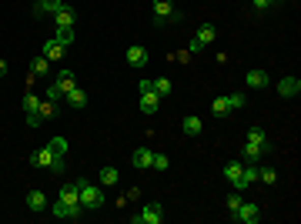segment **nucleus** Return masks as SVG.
Listing matches in <instances>:
<instances>
[{
    "label": "nucleus",
    "mask_w": 301,
    "mask_h": 224,
    "mask_svg": "<svg viewBox=\"0 0 301 224\" xmlns=\"http://www.w3.org/2000/svg\"><path fill=\"white\" fill-rule=\"evenodd\" d=\"M271 4H278V0H254V7H258V10H268Z\"/></svg>",
    "instance_id": "obj_40"
},
{
    "label": "nucleus",
    "mask_w": 301,
    "mask_h": 224,
    "mask_svg": "<svg viewBox=\"0 0 301 224\" xmlns=\"http://www.w3.org/2000/svg\"><path fill=\"white\" fill-rule=\"evenodd\" d=\"M74 20H77V10L67 4L64 10H57L54 14V27H74Z\"/></svg>",
    "instance_id": "obj_9"
},
{
    "label": "nucleus",
    "mask_w": 301,
    "mask_h": 224,
    "mask_svg": "<svg viewBox=\"0 0 301 224\" xmlns=\"http://www.w3.org/2000/svg\"><path fill=\"white\" fill-rule=\"evenodd\" d=\"M47 101H57V104L64 101V90L57 87V84H50V87H47Z\"/></svg>",
    "instance_id": "obj_35"
},
{
    "label": "nucleus",
    "mask_w": 301,
    "mask_h": 224,
    "mask_svg": "<svg viewBox=\"0 0 301 224\" xmlns=\"http://www.w3.org/2000/svg\"><path fill=\"white\" fill-rule=\"evenodd\" d=\"M4 74H7V64H4V60H0V77H4Z\"/></svg>",
    "instance_id": "obj_42"
},
{
    "label": "nucleus",
    "mask_w": 301,
    "mask_h": 224,
    "mask_svg": "<svg viewBox=\"0 0 301 224\" xmlns=\"http://www.w3.org/2000/svg\"><path fill=\"white\" fill-rule=\"evenodd\" d=\"M167 20H181V14L174 10V0H154V24L164 27Z\"/></svg>",
    "instance_id": "obj_2"
},
{
    "label": "nucleus",
    "mask_w": 301,
    "mask_h": 224,
    "mask_svg": "<svg viewBox=\"0 0 301 224\" xmlns=\"http://www.w3.org/2000/svg\"><path fill=\"white\" fill-rule=\"evenodd\" d=\"M150 168H154V171H167V168H171V161H167L164 154H154V157H150Z\"/></svg>",
    "instance_id": "obj_30"
},
{
    "label": "nucleus",
    "mask_w": 301,
    "mask_h": 224,
    "mask_svg": "<svg viewBox=\"0 0 301 224\" xmlns=\"http://www.w3.org/2000/svg\"><path fill=\"white\" fill-rule=\"evenodd\" d=\"M201 131H204L201 117H184V134H201Z\"/></svg>",
    "instance_id": "obj_24"
},
{
    "label": "nucleus",
    "mask_w": 301,
    "mask_h": 224,
    "mask_svg": "<svg viewBox=\"0 0 301 224\" xmlns=\"http://www.w3.org/2000/svg\"><path fill=\"white\" fill-rule=\"evenodd\" d=\"M37 114H40L44 120H47V117H57V114H61V107H57V101H40Z\"/></svg>",
    "instance_id": "obj_18"
},
{
    "label": "nucleus",
    "mask_w": 301,
    "mask_h": 224,
    "mask_svg": "<svg viewBox=\"0 0 301 224\" xmlns=\"http://www.w3.org/2000/svg\"><path fill=\"white\" fill-rule=\"evenodd\" d=\"M67 7V0H37V7H34V14H57V10Z\"/></svg>",
    "instance_id": "obj_11"
},
{
    "label": "nucleus",
    "mask_w": 301,
    "mask_h": 224,
    "mask_svg": "<svg viewBox=\"0 0 301 224\" xmlns=\"http://www.w3.org/2000/svg\"><path fill=\"white\" fill-rule=\"evenodd\" d=\"M268 151H271V144H251V141H248L245 144V161L248 164H258V161L268 157Z\"/></svg>",
    "instance_id": "obj_6"
},
{
    "label": "nucleus",
    "mask_w": 301,
    "mask_h": 224,
    "mask_svg": "<svg viewBox=\"0 0 301 224\" xmlns=\"http://www.w3.org/2000/svg\"><path fill=\"white\" fill-rule=\"evenodd\" d=\"M127 64H131V67H144V64H147V50H144L141 44L127 47Z\"/></svg>",
    "instance_id": "obj_12"
},
{
    "label": "nucleus",
    "mask_w": 301,
    "mask_h": 224,
    "mask_svg": "<svg viewBox=\"0 0 301 224\" xmlns=\"http://www.w3.org/2000/svg\"><path fill=\"white\" fill-rule=\"evenodd\" d=\"M37 107H40V97H37V94H27V97H24V111L31 114V111H37Z\"/></svg>",
    "instance_id": "obj_33"
},
{
    "label": "nucleus",
    "mask_w": 301,
    "mask_h": 224,
    "mask_svg": "<svg viewBox=\"0 0 301 224\" xmlns=\"http://www.w3.org/2000/svg\"><path fill=\"white\" fill-rule=\"evenodd\" d=\"M248 84H251V87H268V74L264 71H248Z\"/></svg>",
    "instance_id": "obj_20"
},
{
    "label": "nucleus",
    "mask_w": 301,
    "mask_h": 224,
    "mask_svg": "<svg viewBox=\"0 0 301 224\" xmlns=\"http://www.w3.org/2000/svg\"><path fill=\"white\" fill-rule=\"evenodd\" d=\"M54 84H57V87L64 90V94H67V90H71V87H77V77H74L71 71H61V74H57V77H54Z\"/></svg>",
    "instance_id": "obj_16"
},
{
    "label": "nucleus",
    "mask_w": 301,
    "mask_h": 224,
    "mask_svg": "<svg viewBox=\"0 0 301 224\" xmlns=\"http://www.w3.org/2000/svg\"><path fill=\"white\" fill-rule=\"evenodd\" d=\"M47 151L54 154V157H64V154H67V141H64V137H54V141L47 144Z\"/></svg>",
    "instance_id": "obj_22"
},
{
    "label": "nucleus",
    "mask_w": 301,
    "mask_h": 224,
    "mask_svg": "<svg viewBox=\"0 0 301 224\" xmlns=\"http://www.w3.org/2000/svg\"><path fill=\"white\" fill-rule=\"evenodd\" d=\"M34 164H37V168H50V161H54V154H50L47 151V147H44V151H37V154H34Z\"/></svg>",
    "instance_id": "obj_26"
},
{
    "label": "nucleus",
    "mask_w": 301,
    "mask_h": 224,
    "mask_svg": "<svg viewBox=\"0 0 301 224\" xmlns=\"http://www.w3.org/2000/svg\"><path fill=\"white\" fill-rule=\"evenodd\" d=\"M224 177H228L231 184L238 187V191H245L248 187V181H245V168H241L238 161H234V164H228V168H224Z\"/></svg>",
    "instance_id": "obj_5"
},
{
    "label": "nucleus",
    "mask_w": 301,
    "mask_h": 224,
    "mask_svg": "<svg viewBox=\"0 0 301 224\" xmlns=\"http://www.w3.org/2000/svg\"><path fill=\"white\" fill-rule=\"evenodd\" d=\"M158 107H161V97L154 94V90H144V94H141V111L144 114H154Z\"/></svg>",
    "instance_id": "obj_13"
},
{
    "label": "nucleus",
    "mask_w": 301,
    "mask_h": 224,
    "mask_svg": "<svg viewBox=\"0 0 301 224\" xmlns=\"http://www.w3.org/2000/svg\"><path fill=\"white\" fill-rule=\"evenodd\" d=\"M64 101H67L71 107H87V94H84L80 87H71L67 94H64Z\"/></svg>",
    "instance_id": "obj_15"
},
{
    "label": "nucleus",
    "mask_w": 301,
    "mask_h": 224,
    "mask_svg": "<svg viewBox=\"0 0 301 224\" xmlns=\"http://www.w3.org/2000/svg\"><path fill=\"white\" fill-rule=\"evenodd\" d=\"M117 181H121L117 168H101V184H104V187H114Z\"/></svg>",
    "instance_id": "obj_19"
},
{
    "label": "nucleus",
    "mask_w": 301,
    "mask_h": 224,
    "mask_svg": "<svg viewBox=\"0 0 301 224\" xmlns=\"http://www.w3.org/2000/svg\"><path fill=\"white\" fill-rule=\"evenodd\" d=\"M64 50H67V47H64L61 40H54V37H50L47 44H44V57H47V60H61Z\"/></svg>",
    "instance_id": "obj_14"
},
{
    "label": "nucleus",
    "mask_w": 301,
    "mask_h": 224,
    "mask_svg": "<svg viewBox=\"0 0 301 224\" xmlns=\"http://www.w3.org/2000/svg\"><path fill=\"white\" fill-rule=\"evenodd\" d=\"M40 124H44V117H40L37 111H31V114H27V127H40Z\"/></svg>",
    "instance_id": "obj_37"
},
{
    "label": "nucleus",
    "mask_w": 301,
    "mask_h": 224,
    "mask_svg": "<svg viewBox=\"0 0 301 224\" xmlns=\"http://www.w3.org/2000/svg\"><path fill=\"white\" fill-rule=\"evenodd\" d=\"M161 221H164V211H161V204H147L141 214H134V224H161Z\"/></svg>",
    "instance_id": "obj_3"
},
{
    "label": "nucleus",
    "mask_w": 301,
    "mask_h": 224,
    "mask_svg": "<svg viewBox=\"0 0 301 224\" xmlns=\"http://www.w3.org/2000/svg\"><path fill=\"white\" fill-rule=\"evenodd\" d=\"M278 94L281 97H298L301 94V80L298 77H281L278 80Z\"/></svg>",
    "instance_id": "obj_8"
},
{
    "label": "nucleus",
    "mask_w": 301,
    "mask_h": 224,
    "mask_svg": "<svg viewBox=\"0 0 301 224\" xmlns=\"http://www.w3.org/2000/svg\"><path fill=\"white\" fill-rule=\"evenodd\" d=\"M258 181H261V184L268 187V184H275V181H278V174H275L271 168H261V171H258Z\"/></svg>",
    "instance_id": "obj_29"
},
{
    "label": "nucleus",
    "mask_w": 301,
    "mask_h": 224,
    "mask_svg": "<svg viewBox=\"0 0 301 224\" xmlns=\"http://www.w3.org/2000/svg\"><path fill=\"white\" fill-rule=\"evenodd\" d=\"M171 90H174V84H171L167 77H154V94H158V97H167Z\"/></svg>",
    "instance_id": "obj_21"
},
{
    "label": "nucleus",
    "mask_w": 301,
    "mask_h": 224,
    "mask_svg": "<svg viewBox=\"0 0 301 224\" xmlns=\"http://www.w3.org/2000/svg\"><path fill=\"white\" fill-rule=\"evenodd\" d=\"M54 40H61L64 47H67V44H74V27H57V34H54Z\"/></svg>",
    "instance_id": "obj_27"
},
{
    "label": "nucleus",
    "mask_w": 301,
    "mask_h": 224,
    "mask_svg": "<svg viewBox=\"0 0 301 224\" xmlns=\"http://www.w3.org/2000/svg\"><path fill=\"white\" fill-rule=\"evenodd\" d=\"M80 208L84 211H101L104 208V191L94 184H87V181H80Z\"/></svg>",
    "instance_id": "obj_1"
},
{
    "label": "nucleus",
    "mask_w": 301,
    "mask_h": 224,
    "mask_svg": "<svg viewBox=\"0 0 301 224\" xmlns=\"http://www.w3.org/2000/svg\"><path fill=\"white\" fill-rule=\"evenodd\" d=\"M47 71H50V60L40 54L37 60H34V77H47Z\"/></svg>",
    "instance_id": "obj_23"
},
{
    "label": "nucleus",
    "mask_w": 301,
    "mask_h": 224,
    "mask_svg": "<svg viewBox=\"0 0 301 224\" xmlns=\"http://www.w3.org/2000/svg\"><path fill=\"white\" fill-rule=\"evenodd\" d=\"M234 221H241V224H258V221H261V208H258V204H241V208L234 211Z\"/></svg>",
    "instance_id": "obj_4"
},
{
    "label": "nucleus",
    "mask_w": 301,
    "mask_h": 224,
    "mask_svg": "<svg viewBox=\"0 0 301 224\" xmlns=\"http://www.w3.org/2000/svg\"><path fill=\"white\" fill-rule=\"evenodd\" d=\"M228 104H231V111H234V107H245V94H228Z\"/></svg>",
    "instance_id": "obj_36"
},
{
    "label": "nucleus",
    "mask_w": 301,
    "mask_h": 224,
    "mask_svg": "<svg viewBox=\"0 0 301 224\" xmlns=\"http://www.w3.org/2000/svg\"><path fill=\"white\" fill-rule=\"evenodd\" d=\"M50 171H57V174H61V171H64V157H54V161H50Z\"/></svg>",
    "instance_id": "obj_39"
},
{
    "label": "nucleus",
    "mask_w": 301,
    "mask_h": 224,
    "mask_svg": "<svg viewBox=\"0 0 301 224\" xmlns=\"http://www.w3.org/2000/svg\"><path fill=\"white\" fill-rule=\"evenodd\" d=\"M258 171H261L258 164H248V168H245V181H248V184H254V181H258Z\"/></svg>",
    "instance_id": "obj_34"
},
{
    "label": "nucleus",
    "mask_w": 301,
    "mask_h": 224,
    "mask_svg": "<svg viewBox=\"0 0 301 224\" xmlns=\"http://www.w3.org/2000/svg\"><path fill=\"white\" fill-rule=\"evenodd\" d=\"M137 90H141V94H144V90H154V80H141V84H137Z\"/></svg>",
    "instance_id": "obj_41"
},
{
    "label": "nucleus",
    "mask_w": 301,
    "mask_h": 224,
    "mask_svg": "<svg viewBox=\"0 0 301 224\" xmlns=\"http://www.w3.org/2000/svg\"><path fill=\"white\" fill-rule=\"evenodd\" d=\"M150 157H154V151H147V147H137L134 151V168H150Z\"/></svg>",
    "instance_id": "obj_17"
},
{
    "label": "nucleus",
    "mask_w": 301,
    "mask_h": 224,
    "mask_svg": "<svg viewBox=\"0 0 301 224\" xmlns=\"http://www.w3.org/2000/svg\"><path fill=\"white\" fill-rule=\"evenodd\" d=\"M248 141H251V144H268V134H264L261 127H251L248 131Z\"/></svg>",
    "instance_id": "obj_28"
},
{
    "label": "nucleus",
    "mask_w": 301,
    "mask_h": 224,
    "mask_svg": "<svg viewBox=\"0 0 301 224\" xmlns=\"http://www.w3.org/2000/svg\"><path fill=\"white\" fill-rule=\"evenodd\" d=\"M27 208H31L34 214H44V211L50 208L47 194H44V191H31V194H27Z\"/></svg>",
    "instance_id": "obj_7"
},
{
    "label": "nucleus",
    "mask_w": 301,
    "mask_h": 224,
    "mask_svg": "<svg viewBox=\"0 0 301 224\" xmlns=\"http://www.w3.org/2000/svg\"><path fill=\"white\" fill-rule=\"evenodd\" d=\"M211 111L218 114V117H224V114H231V104H228V97H214V104H211Z\"/></svg>",
    "instance_id": "obj_25"
},
{
    "label": "nucleus",
    "mask_w": 301,
    "mask_h": 224,
    "mask_svg": "<svg viewBox=\"0 0 301 224\" xmlns=\"http://www.w3.org/2000/svg\"><path fill=\"white\" fill-rule=\"evenodd\" d=\"M241 204H245V201H241V191H234V194H228V211L231 214H234V211L241 208Z\"/></svg>",
    "instance_id": "obj_32"
},
{
    "label": "nucleus",
    "mask_w": 301,
    "mask_h": 224,
    "mask_svg": "<svg viewBox=\"0 0 301 224\" xmlns=\"http://www.w3.org/2000/svg\"><path fill=\"white\" fill-rule=\"evenodd\" d=\"M194 40H201V44H211V40H214V27L204 24V27L198 30V37H194Z\"/></svg>",
    "instance_id": "obj_31"
},
{
    "label": "nucleus",
    "mask_w": 301,
    "mask_h": 224,
    "mask_svg": "<svg viewBox=\"0 0 301 224\" xmlns=\"http://www.w3.org/2000/svg\"><path fill=\"white\" fill-rule=\"evenodd\" d=\"M54 217H67V204L64 201H54Z\"/></svg>",
    "instance_id": "obj_38"
},
{
    "label": "nucleus",
    "mask_w": 301,
    "mask_h": 224,
    "mask_svg": "<svg viewBox=\"0 0 301 224\" xmlns=\"http://www.w3.org/2000/svg\"><path fill=\"white\" fill-rule=\"evenodd\" d=\"M57 201H64L67 208H71V204H80V187L77 184H64L61 194H57Z\"/></svg>",
    "instance_id": "obj_10"
}]
</instances>
